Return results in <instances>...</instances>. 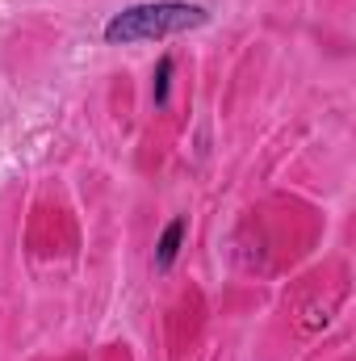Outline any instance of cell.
I'll return each mask as SVG.
<instances>
[{"label": "cell", "instance_id": "1", "mask_svg": "<svg viewBox=\"0 0 356 361\" xmlns=\"http://www.w3.org/2000/svg\"><path fill=\"white\" fill-rule=\"evenodd\" d=\"M210 13L201 4L189 0H151V4H130L122 13H113L105 21V42L109 47H130V42H155V38H172L184 30L205 25Z\"/></svg>", "mask_w": 356, "mask_h": 361}, {"label": "cell", "instance_id": "3", "mask_svg": "<svg viewBox=\"0 0 356 361\" xmlns=\"http://www.w3.org/2000/svg\"><path fill=\"white\" fill-rule=\"evenodd\" d=\"M168 80H172V59L164 55L160 72H155V105H168Z\"/></svg>", "mask_w": 356, "mask_h": 361}, {"label": "cell", "instance_id": "2", "mask_svg": "<svg viewBox=\"0 0 356 361\" xmlns=\"http://www.w3.org/2000/svg\"><path fill=\"white\" fill-rule=\"evenodd\" d=\"M180 240H184V219H172L164 227L160 244H155V265L160 269H172V261H177V252H180Z\"/></svg>", "mask_w": 356, "mask_h": 361}]
</instances>
